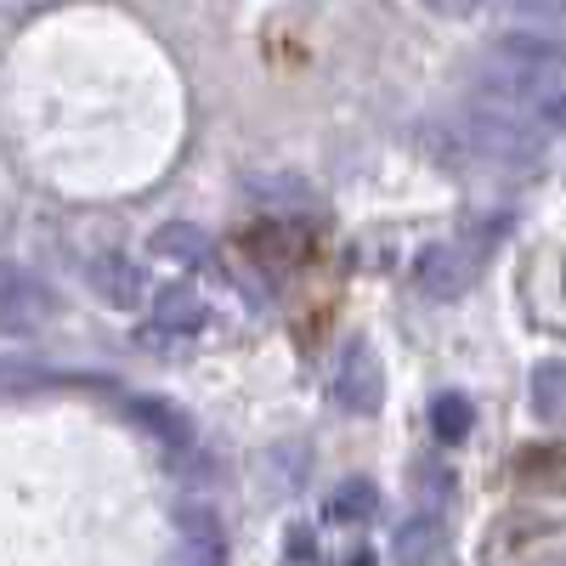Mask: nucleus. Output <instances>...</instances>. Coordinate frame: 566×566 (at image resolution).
<instances>
[{"mask_svg":"<svg viewBox=\"0 0 566 566\" xmlns=\"http://www.w3.org/2000/svg\"><path fill=\"white\" fill-rule=\"evenodd\" d=\"M154 323L170 335H193V328H205V295L193 283H165L154 295Z\"/></svg>","mask_w":566,"mask_h":566,"instance_id":"423d86ee","label":"nucleus"},{"mask_svg":"<svg viewBox=\"0 0 566 566\" xmlns=\"http://www.w3.org/2000/svg\"><path fill=\"white\" fill-rule=\"evenodd\" d=\"M515 12H522L527 23H538L544 34L549 29H566V0H515Z\"/></svg>","mask_w":566,"mask_h":566,"instance_id":"ddd939ff","label":"nucleus"},{"mask_svg":"<svg viewBox=\"0 0 566 566\" xmlns=\"http://www.w3.org/2000/svg\"><path fill=\"white\" fill-rule=\"evenodd\" d=\"M419 142L431 148L437 165L488 170V176H533L549 136H538L533 125H522V119H510V114L476 103V108H464V114L431 119V125L419 130Z\"/></svg>","mask_w":566,"mask_h":566,"instance_id":"f03ea898","label":"nucleus"},{"mask_svg":"<svg viewBox=\"0 0 566 566\" xmlns=\"http://www.w3.org/2000/svg\"><path fill=\"white\" fill-rule=\"evenodd\" d=\"M431 424H437L442 442H459V437H470V424H476V408H470V397H459V391H442L431 402Z\"/></svg>","mask_w":566,"mask_h":566,"instance_id":"9d476101","label":"nucleus"},{"mask_svg":"<svg viewBox=\"0 0 566 566\" xmlns=\"http://www.w3.org/2000/svg\"><path fill=\"white\" fill-rule=\"evenodd\" d=\"M476 97L538 136H566V40L544 29H510L488 45Z\"/></svg>","mask_w":566,"mask_h":566,"instance_id":"f257e3e1","label":"nucleus"},{"mask_svg":"<svg viewBox=\"0 0 566 566\" xmlns=\"http://www.w3.org/2000/svg\"><path fill=\"white\" fill-rule=\"evenodd\" d=\"M442 549H448V533H442L437 515H408V522L397 527V538H391V555L402 566H437Z\"/></svg>","mask_w":566,"mask_h":566,"instance_id":"39448f33","label":"nucleus"},{"mask_svg":"<svg viewBox=\"0 0 566 566\" xmlns=\"http://www.w3.org/2000/svg\"><path fill=\"white\" fill-rule=\"evenodd\" d=\"M85 277H91V290H97L108 306H130L136 301V290H142V272H136V261H125V255H97L85 266Z\"/></svg>","mask_w":566,"mask_h":566,"instance_id":"6e6552de","label":"nucleus"},{"mask_svg":"<svg viewBox=\"0 0 566 566\" xmlns=\"http://www.w3.org/2000/svg\"><path fill=\"white\" fill-rule=\"evenodd\" d=\"M328 397H335L346 413H374L386 397V374H380V357H374V346L352 340L335 363V374H328Z\"/></svg>","mask_w":566,"mask_h":566,"instance_id":"20e7f679","label":"nucleus"},{"mask_svg":"<svg viewBox=\"0 0 566 566\" xmlns=\"http://www.w3.org/2000/svg\"><path fill=\"white\" fill-rule=\"evenodd\" d=\"M154 250H159V255H170V261H187V266H199V261L210 255V239H205L199 227L176 221V227H165L159 239H154Z\"/></svg>","mask_w":566,"mask_h":566,"instance_id":"9b49d317","label":"nucleus"},{"mask_svg":"<svg viewBox=\"0 0 566 566\" xmlns=\"http://www.w3.org/2000/svg\"><path fill=\"white\" fill-rule=\"evenodd\" d=\"M424 7H437V12H448V18H470L482 0H424Z\"/></svg>","mask_w":566,"mask_h":566,"instance_id":"4468645a","label":"nucleus"},{"mask_svg":"<svg viewBox=\"0 0 566 566\" xmlns=\"http://www.w3.org/2000/svg\"><path fill=\"white\" fill-rule=\"evenodd\" d=\"M533 413L544 424H560L566 419V363H544L533 374Z\"/></svg>","mask_w":566,"mask_h":566,"instance_id":"1a4fd4ad","label":"nucleus"},{"mask_svg":"<svg viewBox=\"0 0 566 566\" xmlns=\"http://www.w3.org/2000/svg\"><path fill=\"white\" fill-rule=\"evenodd\" d=\"M499 232H504V221H476V227H464L459 239H442V244H431V250H419V261H413L419 295H431V301L464 295L470 283L482 277L488 250L499 244Z\"/></svg>","mask_w":566,"mask_h":566,"instance_id":"7ed1b4c3","label":"nucleus"},{"mask_svg":"<svg viewBox=\"0 0 566 566\" xmlns=\"http://www.w3.org/2000/svg\"><path fill=\"white\" fill-rule=\"evenodd\" d=\"M374 510H380V488H374L368 476H346L335 493L323 499V522L328 527H357V522H368Z\"/></svg>","mask_w":566,"mask_h":566,"instance_id":"0eeeda50","label":"nucleus"},{"mask_svg":"<svg viewBox=\"0 0 566 566\" xmlns=\"http://www.w3.org/2000/svg\"><path fill=\"white\" fill-rule=\"evenodd\" d=\"M130 413H136L142 424H154V437H165V442H187V419H181L176 408H165V402H154V397H136Z\"/></svg>","mask_w":566,"mask_h":566,"instance_id":"f8f14e48","label":"nucleus"}]
</instances>
